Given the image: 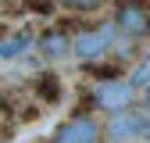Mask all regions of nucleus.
<instances>
[{"label":"nucleus","instance_id":"obj_1","mask_svg":"<svg viewBox=\"0 0 150 143\" xmlns=\"http://www.w3.org/2000/svg\"><path fill=\"white\" fill-rule=\"evenodd\" d=\"M132 100H136V89L125 79H100L97 86H93V104L104 107V111H111V115L132 111Z\"/></svg>","mask_w":150,"mask_h":143},{"label":"nucleus","instance_id":"obj_2","mask_svg":"<svg viewBox=\"0 0 150 143\" xmlns=\"http://www.w3.org/2000/svg\"><path fill=\"white\" fill-rule=\"evenodd\" d=\"M111 40H115V29L111 25H93V29H82L79 36L71 40V54L79 61H97L111 50Z\"/></svg>","mask_w":150,"mask_h":143},{"label":"nucleus","instance_id":"obj_3","mask_svg":"<svg viewBox=\"0 0 150 143\" xmlns=\"http://www.w3.org/2000/svg\"><path fill=\"white\" fill-rule=\"evenodd\" d=\"M104 132H107L111 143H125V139H136V136H146L150 139V115H143V111L111 115V122H107Z\"/></svg>","mask_w":150,"mask_h":143},{"label":"nucleus","instance_id":"obj_4","mask_svg":"<svg viewBox=\"0 0 150 143\" xmlns=\"http://www.w3.org/2000/svg\"><path fill=\"white\" fill-rule=\"evenodd\" d=\"M115 25L125 36L139 40V36H150V14H146V7L139 4V0H125V4L118 7V14H115Z\"/></svg>","mask_w":150,"mask_h":143},{"label":"nucleus","instance_id":"obj_5","mask_svg":"<svg viewBox=\"0 0 150 143\" xmlns=\"http://www.w3.org/2000/svg\"><path fill=\"white\" fill-rule=\"evenodd\" d=\"M100 136V125L97 118H89V115H75L68 118L57 132H54V143H97Z\"/></svg>","mask_w":150,"mask_h":143},{"label":"nucleus","instance_id":"obj_6","mask_svg":"<svg viewBox=\"0 0 150 143\" xmlns=\"http://www.w3.org/2000/svg\"><path fill=\"white\" fill-rule=\"evenodd\" d=\"M32 47V32H14L0 40V61H11V57H22V54Z\"/></svg>","mask_w":150,"mask_h":143},{"label":"nucleus","instance_id":"obj_7","mask_svg":"<svg viewBox=\"0 0 150 143\" xmlns=\"http://www.w3.org/2000/svg\"><path fill=\"white\" fill-rule=\"evenodd\" d=\"M40 50L47 54L50 61H61V57H64V54H68L71 47H68V36H64V32H47L43 40H40Z\"/></svg>","mask_w":150,"mask_h":143},{"label":"nucleus","instance_id":"obj_8","mask_svg":"<svg viewBox=\"0 0 150 143\" xmlns=\"http://www.w3.org/2000/svg\"><path fill=\"white\" fill-rule=\"evenodd\" d=\"M129 86H132V89H150V54L136 64V72H132V79H129Z\"/></svg>","mask_w":150,"mask_h":143},{"label":"nucleus","instance_id":"obj_9","mask_svg":"<svg viewBox=\"0 0 150 143\" xmlns=\"http://www.w3.org/2000/svg\"><path fill=\"white\" fill-rule=\"evenodd\" d=\"M64 7H71V11H93V7H100L104 0H61Z\"/></svg>","mask_w":150,"mask_h":143},{"label":"nucleus","instance_id":"obj_10","mask_svg":"<svg viewBox=\"0 0 150 143\" xmlns=\"http://www.w3.org/2000/svg\"><path fill=\"white\" fill-rule=\"evenodd\" d=\"M40 89H43V97H47V100H57V79H54V75H43Z\"/></svg>","mask_w":150,"mask_h":143},{"label":"nucleus","instance_id":"obj_11","mask_svg":"<svg viewBox=\"0 0 150 143\" xmlns=\"http://www.w3.org/2000/svg\"><path fill=\"white\" fill-rule=\"evenodd\" d=\"M143 104H146V111H150V89H143Z\"/></svg>","mask_w":150,"mask_h":143},{"label":"nucleus","instance_id":"obj_12","mask_svg":"<svg viewBox=\"0 0 150 143\" xmlns=\"http://www.w3.org/2000/svg\"><path fill=\"white\" fill-rule=\"evenodd\" d=\"M0 40H4V25H0Z\"/></svg>","mask_w":150,"mask_h":143}]
</instances>
